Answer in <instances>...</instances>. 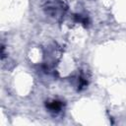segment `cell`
Wrapping results in <instances>:
<instances>
[{
    "label": "cell",
    "mask_w": 126,
    "mask_h": 126,
    "mask_svg": "<svg viewBox=\"0 0 126 126\" xmlns=\"http://www.w3.org/2000/svg\"><path fill=\"white\" fill-rule=\"evenodd\" d=\"M62 106H63V103L60 100H52V101L46 102V107L52 112H59Z\"/></svg>",
    "instance_id": "cell-1"
}]
</instances>
